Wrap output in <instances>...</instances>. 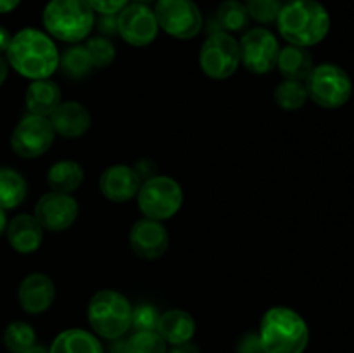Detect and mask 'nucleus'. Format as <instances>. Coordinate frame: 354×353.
<instances>
[{
    "label": "nucleus",
    "instance_id": "obj_39",
    "mask_svg": "<svg viewBox=\"0 0 354 353\" xmlns=\"http://www.w3.org/2000/svg\"><path fill=\"white\" fill-rule=\"evenodd\" d=\"M21 3V0H0V14H9Z\"/></svg>",
    "mask_w": 354,
    "mask_h": 353
},
{
    "label": "nucleus",
    "instance_id": "obj_9",
    "mask_svg": "<svg viewBox=\"0 0 354 353\" xmlns=\"http://www.w3.org/2000/svg\"><path fill=\"white\" fill-rule=\"evenodd\" d=\"M199 66L207 78H230L241 66L237 38L227 31H214L209 35L201 47Z\"/></svg>",
    "mask_w": 354,
    "mask_h": 353
},
{
    "label": "nucleus",
    "instance_id": "obj_43",
    "mask_svg": "<svg viewBox=\"0 0 354 353\" xmlns=\"http://www.w3.org/2000/svg\"><path fill=\"white\" fill-rule=\"evenodd\" d=\"M130 2H135V3H144V6H151V3H154L156 0H130Z\"/></svg>",
    "mask_w": 354,
    "mask_h": 353
},
{
    "label": "nucleus",
    "instance_id": "obj_20",
    "mask_svg": "<svg viewBox=\"0 0 354 353\" xmlns=\"http://www.w3.org/2000/svg\"><path fill=\"white\" fill-rule=\"evenodd\" d=\"M158 332L166 345H182V343L192 341L196 334V318L182 308H171V310L161 314L158 324Z\"/></svg>",
    "mask_w": 354,
    "mask_h": 353
},
{
    "label": "nucleus",
    "instance_id": "obj_12",
    "mask_svg": "<svg viewBox=\"0 0 354 353\" xmlns=\"http://www.w3.org/2000/svg\"><path fill=\"white\" fill-rule=\"evenodd\" d=\"M158 33L159 24L151 6L130 2L118 12V35L131 47H147Z\"/></svg>",
    "mask_w": 354,
    "mask_h": 353
},
{
    "label": "nucleus",
    "instance_id": "obj_28",
    "mask_svg": "<svg viewBox=\"0 0 354 353\" xmlns=\"http://www.w3.org/2000/svg\"><path fill=\"white\" fill-rule=\"evenodd\" d=\"M3 345L10 353H23L37 345V332L28 322L14 320L3 331Z\"/></svg>",
    "mask_w": 354,
    "mask_h": 353
},
{
    "label": "nucleus",
    "instance_id": "obj_29",
    "mask_svg": "<svg viewBox=\"0 0 354 353\" xmlns=\"http://www.w3.org/2000/svg\"><path fill=\"white\" fill-rule=\"evenodd\" d=\"M124 353H168V345L158 331H135L124 341Z\"/></svg>",
    "mask_w": 354,
    "mask_h": 353
},
{
    "label": "nucleus",
    "instance_id": "obj_1",
    "mask_svg": "<svg viewBox=\"0 0 354 353\" xmlns=\"http://www.w3.org/2000/svg\"><path fill=\"white\" fill-rule=\"evenodd\" d=\"M59 55L54 38L38 28L14 33L6 52L10 68L31 82L50 78L59 69Z\"/></svg>",
    "mask_w": 354,
    "mask_h": 353
},
{
    "label": "nucleus",
    "instance_id": "obj_5",
    "mask_svg": "<svg viewBox=\"0 0 354 353\" xmlns=\"http://www.w3.org/2000/svg\"><path fill=\"white\" fill-rule=\"evenodd\" d=\"M130 300L116 289H100L90 300L86 318L97 336L104 339H120L131 329Z\"/></svg>",
    "mask_w": 354,
    "mask_h": 353
},
{
    "label": "nucleus",
    "instance_id": "obj_27",
    "mask_svg": "<svg viewBox=\"0 0 354 353\" xmlns=\"http://www.w3.org/2000/svg\"><path fill=\"white\" fill-rule=\"evenodd\" d=\"M277 106L283 111H297L306 104L308 92L303 82H294V80H283L275 87L273 92Z\"/></svg>",
    "mask_w": 354,
    "mask_h": 353
},
{
    "label": "nucleus",
    "instance_id": "obj_42",
    "mask_svg": "<svg viewBox=\"0 0 354 353\" xmlns=\"http://www.w3.org/2000/svg\"><path fill=\"white\" fill-rule=\"evenodd\" d=\"M23 353H48V350H45L44 346H40V345H33L31 348H28L26 352H23Z\"/></svg>",
    "mask_w": 354,
    "mask_h": 353
},
{
    "label": "nucleus",
    "instance_id": "obj_40",
    "mask_svg": "<svg viewBox=\"0 0 354 353\" xmlns=\"http://www.w3.org/2000/svg\"><path fill=\"white\" fill-rule=\"evenodd\" d=\"M7 75H9V62H7V59L3 55H0V87L6 83Z\"/></svg>",
    "mask_w": 354,
    "mask_h": 353
},
{
    "label": "nucleus",
    "instance_id": "obj_8",
    "mask_svg": "<svg viewBox=\"0 0 354 353\" xmlns=\"http://www.w3.org/2000/svg\"><path fill=\"white\" fill-rule=\"evenodd\" d=\"M152 9L159 30L176 40L196 38L203 30V12L194 0H156Z\"/></svg>",
    "mask_w": 354,
    "mask_h": 353
},
{
    "label": "nucleus",
    "instance_id": "obj_11",
    "mask_svg": "<svg viewBox=\"0 0 354 353\" xmlns=\"http://www.w3.org/2000/svg\"><path fill=\"white\" fill-rule=\"evenodd\" d=\"M55 132L48 118L28 114L14 127L10 147L19 158L35 159L44 156L52 147Z\"/></svg>",
    "mask_w": 354,
    "mask_h": 353
},
{
    "label": "nucleus",
    "instance_id": "obj_33",
    "mask_svg": "<svg viewBox=\"0 0 354 353\" xmlns=\"http://www.w3.org/2000/svg\"><path fill=\"white\" fill-rule=\"evenodd\" d=\"M93 12L99 16H109V14H118L130 3V0H86Z\"/></svg>",
    "mask_w": 354,
    "mask_h": 353
},
{
    "label": "nucleus",
    "instance_id": "obj_26",
    "mask_svg": "<svg viewBox=\"0 0 354 353\" xmlns=\"http://www.w3.org/2000/svg\"><path fill=\"white\" fill-rule=\"evenodd\" d=\"M216 19L220 23L221 31L227 33H241L249 26V12L245 3L241 0H223L218 7Z\"/></svg>",
    "mask_w": 354,
    "mask_h": 353
},
{
    "label": "nucleus",
    "instance_id": "obj_24",
    "mask_svg": "<svg viewBox=\"0 0 354 353\" xmlns=\"http://www.w3.org/2000/svg\"><path fill=\"white\" fill-rule=\"evenodd\" d=\"M28 183L19 172L0 166V208L14 210L26 199Z\"/></svg>",
    "mask_w": 354,
    "mask_h": 353
},
{
    "label": "nucleus",
    "instance_id": "obj_4",
    "mask_svg": "<svg viewBox=\"0 0 354 353\" xmlns=\"http://www.w3.org/2000/svg\"><path fill=\"white\" fill-rule=\"evenodd\" d=\"M45 33L66 44H82L95 26V12L86 0H48L41 12Z\"/></svg>",
    "mask_w": 354,
    "mask_h": 353
},
{
    "label": "nucleus",
    "instance_id": "obj_15",
    "mask_svg": "<svg viewBox=\"0 0 354 353\" xmlns=\"http://www.w3.org/2000/svg\"><path fill=\"white\" fill-rule=\"evenodd\" d=\"M142 179L133 166L113 165L102 172L99 179L100 194L113 203H128L137 197Z\"/></svg>",
    "mask_w": 354,
    "mask_h": 353
},
{
    "label": "nucleus",
    "instance_id": "obj_13",
    "mask_svg": "<svg viewBox=\"0 0 354 353\" xmlns=\"http://www.w3.org/2000/svg\"><path fill=\"white\" fill-rule=\"evenodd\" d=\"M80 204L71 194L45 192L35 206V218L40 221L44 230L64 232L76 221Z\"/></svg>",
    "mask_w": 354,
    "mask_h": 353
},
{
    "label": "nucleus",
    "instance_id": "obj_3",
    "mask_svg": "<svg viewBox=\"0 0 354 353\" xmlns=\"http://www.w3.org/2000/svg\"><path fill=\"white\" fill-rule=\"evenodd\" d=\"M263 353H303L310 341L306 320L289 307H272L259 322Z\"/></svg>",
    "mask_w": 354,
    "mask_h": 353
},
{
    "label": "nucleus",
    "instance_id": "obj_38",
    "mask_svg": "<svg viewBox=\"0 0 354 353\" xmlns=\"http://www.w3.org/2000/svg\"><path fill=\"white\" fill-rule=\"evenodd\" d=\"M10 38H12L10 31L7 30L6 26L0 24V55H3L7 52V47H9L10 44Z\"/></svg>",
    "mask_w": 354,
    "mask_h": 353
},
{
    "label": "nucleus",
    "instance_id": "obj_34",
    "mask_svg": "<svg viewBox=\"0 0 354 353\" xmlns=\"http://www.w3.org/2000/svg\"><path fill=\"white\" fill-rule=\"evenodd\" d=\"M237 353H263L258 334L248 332V334L242 336V339L237 345Z\"/></svg>",
    "mask_w": 354,
    "mask_h": 353
},
{
    "label": "nucleus",
    "instance_id": "obj_36",
    "mask_svg": "<svg viewBox=\"0 0 354 353\" xmlns=\"http://www.w3.org/2000/svg\"><path fill=\"white\" fill-rule=\"evenodd\" d=\"M133 168H135V172L140 175L142 182L156 175V165L151 161V159H144V161H138L137 165L133 166Z\"/></svg>",
    "mask_w": 354,
    "mask_h": 353
},
{
    "label": "nucleus",
    "instance_id": "obj_37",
    "mask_svg": "<svg viewBox=\"0 0 354 353\" xmlns=\"http://www.w3.org/2000/svg\"><path fill=\"white\" fill-rule=\"evenodd\" d=\"M168 353H201V350L196 343L187 341V343H182V345L171 346V350H169Z\"/></svg>",
    "mask_w": 354,
    "mask_h": 353
},
{
    "label": "nucleus",
    "instance_id": "obj_18",
    "mask_svg": "<svg viewBox=\"0 0 354 353\" xmlns=\"http://www.w3.org/2000/svg\"><path fill=\"white\" fill-rule=\"evenodd\" d=\"M44 227L35 218V215L21 213L7 224L6 235L14 251L21 255H30L40 249L44 242Z\"/></svg>",
    "mask_w": 354,
    "mask_h": 353
},
{
    "label": "nucleus",
    "instance_id": "obj_32",
    "mask_svg": "<svg viewBox=\"0 0 354 353\" xmlns=\"http://www.w3.org/2000/svg\"><path fill=\"white\" fill-rule=\"evenodd\" d=\"M161 311L151 303H140L133 308L131 314V327L135 331H158Z\"/></svg>",
    "mask_w": 354,
    "mask_h": 353
},
{
    "label": "nucleus",
    "instance_id": "obj_25",
    "mask_svg": "<svg viewBox=\"0 0 354 353\" xmlns=\"http://www.w3.org/2000/svg\"><path fill=\"white\" fill-rule=\"evenodd\" d=\"M92 69L93 62L85 45L75 44L59 55V71L69 80H83Z\"/></svg>",
    "mask_w": 354,
    "mask_h": 353
},
{
    "label": "nucleus",
    "instance_id": "obj_30",
    "mask_svg": "<svg viewBox=\"0 0 354 353\" xmlns=\"http://www.w3.org/2000/svg\"><path fill=\"white\" fill-rule=\"evenodd\" d=\"M86 51H88L90 57H92L93 68L104 69L109 68L116 59V47H114L113 40L104 35H97V37H88L85 44Z\"/></svg>",
    "mask_w": 354,
    "mask_h": 353
},
{
    "label": "nucleus",
    "instance_id": "obj_31",
    "mask_svg": "<svg viewBox=\"0 0 354 353\" xmlns=\"http://www.w3.org/2000/svg\"><path fill=\"white\" fill-rule=\"evenodd\" d=\"M249 17L259 24H272L279 17L282 3L279 0H245Z\"/></svg>",
    "mask_w": 354,
    "mask_h": 353
},
{
    "label": "nucleus",
    "instance_id": "obj_16",
    "mask_svg": "<svg viewBox=\"0 0 354 353\" xmlns=\"http://www.w3.org/2000/svg\"><path fill=\"white\" fill-rule=\"evenodd\" d=\"M55 300V284L47 273L33 272L21 280L17 287L19 307L30 315L45 314Z\"/></svg>",
    "mask_w": 354,
    "mask_h": 353
},
{
    "label": "nucleus",
    "instance_id": "obj_10",
    "mask_svg": "<svg viewBox=\"0 0 354 353\" xmlns=\"http://www.w3.org/2000/svg\"><path fill=\"white\" fill-rule=\"evenodd\" d=\"M241 64L254 75H268L277 68L280 45L273 31L265 26H256L245 31L239 40Z\"/></svg>",
    "mask_w": 354,
    "mask_h": 353
},
{
    "label": "nucleus",
    "instance_id": "obj_21",
    "mask_svg": "<svg viewBox=\"0 0 354 353\" xmlns=\"http://www.w3.org/2000/svg\"><path fill=\"white\" fill-rule=\"evenodd\" d=\"M48 353H104V346L93 332L73 327L55 336Z\"/></svg>",
    "mask_w": 354,
    "mask_h": 353
},
{
    "label": "nucleus",
    "instance_id": "obj_41",
    "mask_svg": "<svg viewBox=\"0 0 354 353\" xmlns=\"http://www.w3.org/2000/svg\"><path fill=\"white\" fill-rule=\"evenodd\" d=\"M7 224H9V220H7L6 210H2V208H0V235L6 234Z\"/></svg>",
    "mask_w": 354,
    "mask_h": 353
},
{
    "label": "nucleus",
    "instance_id": "obj_44",
    "mask_svg": "<svg viewBox=\"0 0 354 353\" xmlns=\"http://www.w3.org/2000/svg\"><path fill=\"white\" fill-rule=\"evenodd\" d=\"M279 2H280V3H282V6H283V3H287V2H290V0H279Z\"/></svg>",
    "mask_w": 354,
    "mask_h": 353
},
{
    "label": "nucleus",
    "instance_id": "obj_6",
    "mask_svg": "<svg viewBox=\"0 0 354 353\" xmlns=\"http://www.w3.org/2000/svg\"><path fill=\"white\" fill-rule=\"evenodd\" d=\"M308 99L324 109H339L344 106L353 93V83L348 73L337 64L324 62L313 66L304 80Z\"/></svg>",
    "mask_w": 354,
    "mask_h": 353
},
{
    "label": "nucleus",
    "instance_id": "obj_2",
    "mask_svg": "<svg viewBox=\"0 0 354 353\" xmlns=\"http://www.w3.org/2000/svg\"><path fill=\"white\" fill-rule=\"evenodd\" d=\"M275 24L287 44L308 48L325 40L330 14L318 0H290L282 6Z\"/></svg>",
    "mask_w": 354,
    "mask_h": 353
},
{
    "label": "nucleus",
    "instance_id": "obj_19",
    "mask_svg": "<svg viewBox=\"0 0 354 353\" xmlns=\"http://www.w3.org/2000/svg\"><path fill=\"white\" fill-rule=\"evenodd\" d=\"M62 102L61 89L50 78L33 80L24 92V104L30 114L48 118Z\"/></svg>",
    "mask_w": 354,
    "mask_h": 353
},
{
    "label": "nucleus",
    "instance_id": "obj_22",
    "mask_svg": "<svg viewBox=\"0 0 354 353\" xmlns=\"http://www.w3.org/2000/svg\"><path fill=\"white\" fill-rule=\"evenodd\" d=\"M313 57L310 51L297 45H286L280 48L279 59H277V68L280 75L286 80H294V82H303L313 69Z\"/></svg>",
    "mask_w": 354,
    "mask_h": 353
},
{
    "label": "nucleus",
    "instance_id": "obj_23",
    "mask_svg": "<svg viewBox=\"0 0 354 353\" xmlns=\"http://www.w3.org/2000/svg\"><path fill=\"white\" fill-rule=\"evenodd\" d=\"M85 180V170L75 159L55 161L47 172V183L55 192L73 194Z\"/></svg>",
    "mask_w": 354,
    "mask_h": 353
},
{
    "label": "nucleus",
    "instance_id": "obj_14",
    "mask_svg": "<svg viewBox=\"0 0 354 353\" xmlns=\"http://www.w3.org/2000/svg\"><path fill=\"white\" fill-rule=\"evenodd\" d=\"M130 248L138 258L154 262L159 260L169 246V235L165 224L152 218H140L130 228Z\"/></svg>",
    "mask_w": 354,
    "mask_h": 353
},
{
    "label": "nucleus",
    "instance_id": "obj_7",
    "mask_svg": "<svg viewBox=\"0 0 354 353\" xmlns=\"http://www.w3.org/2000/svg\"><path fill=\"white\" fill-rule=\"evenodd\" d=\"M138 210L145 218L166 221L175 217L183 204L182 185L168 175L144 180L137 194Z\"/></svg>",
    "mask_w": 354,
    "mask_h": 353
},
{
    "label": "nucleus",
    "instance_id": "obj_35",
    "mask_svg": "<svg viewBox=\"0 0 354 353\" xmlns=\"http://www.w3.org/2000/svg\"><path fill=\"white\" fill-rule=\"evenodd\" d=\"M99 30L102 31L104 37H111V35L118 33V14H109V16H100L99 19Z\"/></svg>",
    "mask_w": 354,
    "mask_h": 353
},
{
    "label": "nucleus",
    "instance_id": "obj_17",
    "mask_svg": "<svg viewBox=\"0 0 354 353\" xmlns=\"http://www.w3.org/2000/svg\"><path fill=\"white\" fill-rule=\"evenodd\" d=\"M48 120L55 135H61L62 138H80L92 127L90 111L76 100H66L59 104Z\"/></svg>",
    "mask_w": 354,
    "mask_h": 353
}]
</instances>
